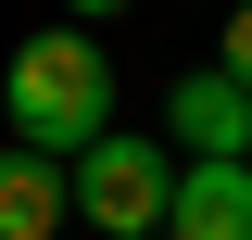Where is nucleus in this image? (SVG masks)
<instances>
[{
	"label": "nucleus",
	"instance_id": "6",
	"mask_svg": "<svg viewBox=\"0 0 252 240\" xmlns=\"http://www.w3.org/2000/svg\"><path fill=\"white\" fill-rule=\"evenodd\" d=\"M215 63H227V76H240V89H252V0H240V13H227V38H215Z\"/></svg>",
	"mask_w": 252,
	"mask_h": 240
},
{
	"label": "nucleus",
	"instance_id": "1",
	"mask_svg": "<svg viewBox=\"0 0 252 240\" xmlns=\"http://www.w3.org/2000/svg\"><path fill=\"white\" fill-rule=\"evenodd\" d=\"M13 139H38V152H76L89 139H114V51H101L76 13H63L51 38H26L13 51Z\"/></svg>",
	"mask_w": 252,
	"mask_h": 240
},
{
	"label": "nucleus",
	"instance_id": "3",
	"mask_svg": "<svg viewBox=\"0 0 252 240\" xmlns=\"http://www.w3.org/2000/svg\"><path fill=\"white\" fill-rule=\"evenodd\" d=\"M164 139H177L189 164H227V152H252V89L227 76V63L177 76V89H164Z\"/></svg>",
	"mask_w": 252,
	"mask_h": 240
},
{
	"label": "nucleus",
	"instance_id": "8",
	"mask_svg": "<svg viewBox=\"0 0 252 240\" xmlns=\"http://www.w3.org/2000/svg\"><path fill=\"white\" fill-rule=\"evenodd\" d=\"M240 164H252V152H240Z\"/></svg>",
	"mask_w": 252,
	"mask_h": 240
},
{
	"label": "nucleus",
	"instance_id": "2",
	"mask_svg": "<svg viewBox=\"0 0 252 240\" xmlns=\"http://www.w3.org/2000/svg\"><path fill=\"white\" fill-rule=\"evenodd\" d=\"M177 177H189V152H164V139H89L76 152V215L101 240H164Z\"/></svg>",
	"mask_w": 252,
	"mask_h": 240
},
{
	"label": "nucleus",
	"instance_id": "7",
	"mask_svg": "<svg viewBox=\"0 0 252 240\" xmlns=\"http://www.w3.org/2000/svg\"><path fill=\"white\" fill-rule=\"evenodd\" d=\"M63 13H76V26H101V13H139V0H63Z\"/></svg>",
	"mask_w": 252,
	"mask_h": 240
},
{
	"label": "nucleus",
	"instance_id": "4",
	"mask_svg": "<svg viewBox=\"0 0 252 240\" xmlns=\"http://www.w3.org/2000/svg\"><path fill=\"white\" fill-rule=\"evenodd\" d=\"M63 202H76V164L38 139H0V240H51Z\"/></svg>",
	"mask_w": 252,
	"mask_h": 240
},
{
	"label": "nucleus",
	"instance_id": "5",
	"mask_svg": "<svg viewBox=\"0 0 252 240\" xmlns=\"http://www.w3.org/2000/svg\"><path fill=\"white\" fill-rule=\"evenodd\" d=\"M164 240H252V164H240V152L177 177V215H164Z\"/></svg>",
	"mask_w": 252,
	"mask_h": 240
}]
</instances>
